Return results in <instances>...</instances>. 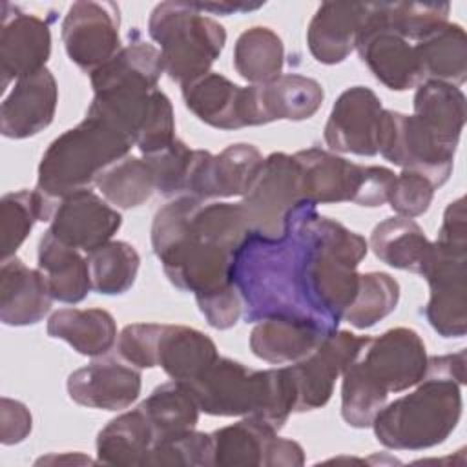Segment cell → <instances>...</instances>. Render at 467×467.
Masks as SVG:
<instances>
[{"label":"cell","mask_w":467,"mask_h":467,"mask_svg":"<svg viewBox=\"0 0 467 467\" xmlns=\"http://www.w3.org/2000/svg\"><path fill=\"white\" fill-rule=\"evenodd\" d=\"M370 248L385 265L421 274L431 241L410 217H389L378 223L370 234Z\"/></svg>","instance_id":"obj_33"},{"label":"cell","mask_w":467,"mask_h":467,"mask_svg":"<svg viewBox=\"0 0 467 467\" xmlns=\"http://www.w3.org/2000/svg\"><path fill=\"white\" fill-rule=\"evenodd\" d=\"M389 392L381 389L358 363L343 372L341 381V416L347 425L356 429L370 427L378 412L385 407Z\"/></svg>","instance_id":"obj_42"},{"label":"cell","mask_w":467,"mask_h":467,"mask_svg":"<svg viewBox=\"0 0 467 467\" xmlns=\"http://www.w3.org/2000/svg\"><path fill=\"white\" fill-rule=\"evenodd\" d=\"M139 407L153 429L155 441L195 429L201 412L188 385L175 379L159 385Z\"/></svg>","instance_id":"obj_36"},{"label":"cell","mask_w":467,"mask_h":467,"mask_svg":"<svg viewBox=\"0 0 467 467\" xmlns=\"http://www.w3.org/2000/svg\"><path fill=\"white\" fill-rule=\"evenodd\" d=\"M416 60L425 80L462 86L467 78V36L460 24L447 22L414 44Z\"/></svg>","instance_id":"obj_32"},{"label":"cell","mask_w":467,"mask_h":467,"mask_svg":"<svg viewBox=\"0 0 467 467\" xmlns=\"http://www.w3.org/2000/svg\"><path fill=\"white\" fill-rule=\"evenodd\" d=\"M465 199L452 201L431 241L421 275L431 296L425 317L441 337H463L467 330V224Z\"/></svg>","instance_id":"obj_7"},{"label":"cell","mask_w":467,"mask_h":467,"mask_svg":"<svg viewBox=\"0 0 467 467\" xmlns=\"http://www.w3.org/2000/svg\"><path fill=\"white\" fill-rule=\"evenodd\" d=\"M102 197L120 210L144 204L155 192V181L150 164L144 159L126 155L109 164L95 181Z\"/></svg>","instance_id":"obj_39"},{"label":"cell","mask_w":467,"mask_h":467,"mask_svg":"<svg viewBox=\"0 0 467 467\" xmlns=\"http://www.w3.org/2000/svg\"><path fill=\"white\" fill-rule=\"evenodd\" d=\"M184 106L204 124L217 130L252 126L248 88L237 86L221 73H208L182 86Z\"/></svg>","instance_id":"obj_24"},{"label":"cell","mask_w":467,"mask_h":467,"mask_svg":"<svg viewBox=\"0 0 467 467\" xmlns=\"http://www.w3.org/2000/svg\"><path fill=\"white\" fill-rule=\"evenodd\" d=\"M285 46L275 31L255 26L243 31L234 47V67L250 84H266L283 75Z\"/></svg>","instance_id":"obj_38"},{"label":"cell","mask_w":467,"mask_h":467,"mask_svg":"<svg viewBox=\"0 0 467 467\" xmlns=\"http://www.w3.org/2000/svg\"><path fill=\"white\" fill-rule=\"evenodd\" d=\"M162 73L161 49L144 40H131L109 62L93 71L89 78L93 91L113 88L157 89Z\"/></svg>","instance_id":"obj_30"},{"label":"cell","mask_w":467,"mask_h":467,"mask_svg":"<svg viewBox=\"0 0 467 467\" xmlns=\"http://www.w3.org/2000/svg\"><path fill=\"white\" fill-rule=\"evenodd\" d=\"M296 208L288 217L283 235L265 237L248 234L234 254L230 277L248 323L266 317H303L328 327L312 310L305 294V246ZM328 328L334 330L332 327Z\"/></svg>","instance_id":"obj_2"},{"label":"cell","mask_w":467,"mask_h":467,"mask_svg":"<svg viewBox=\"0 0 467 467\" xmlns=\"http://www.w3.org/2000/svg\"><path fill=\"white\" fill-rule=\"evenodd\" d=\"M434 190L436 188L423 175L403 170L396 175L387 202L398 215L412 219L429 210Z\"/></svg>","instance_id":"obj_46"},{"label":"cell","mask_w":467,"mask_h":467,"mask_svg":"<svg viewBox=\"0 0 467 467\" xmlns=\"http://www.w3.org/2000/svg\"><path fill=\"white\" fill-rule=\"evenodd\" d=\"M58 86L44 67L15 82L0 108V130L7 139H27L44 131L55 117Z\"/></svg>","instance_id":"obj_20"},{"label":"cell","mask_w":467,"mask_h":467,"mask_svg":"<svg viewBox=\"0 0 467 467\" xmlns=\"http://www.w3.org/2000/svg\"><path fill=\"white\" fill-rule=\"evenodd\" d=\"M131 146L128 135L86 115L82 122L58 135L44 151L36 190L57 202L73 192L89 190L102 170L126 157Z\"/></svg>","instance_id":"obj_6"},{"label":"cell","mask_w":467,"mask_h":467,"mask_svg":"<svg viewBox=\"0 0 467 467\" xmlns=\"http://www.w3.org/2000/svg\"><path fill=\"white\" fill-rule=\"evenodd\" d=\"M447 2H381L385 26L405 38L420 42L449 22Z\"/></svg>","instance_id":"obj_43"},{"label":"cell","mask_w":467,"mask_h":467,"mask_svg":"<svg viewBox=\"0 0 467 467\" xmlns=\"http://www.w3.org/2000/svg\"><path fill=\"white\" fill-rule=\"evenodd\" d=\"M47 334L89 358L109 352L119 337L113 316L102 308H60L47 319Z\"/></svg>","instance_id":"obj_29"},{"label":"cell","mask_w":467,"mask_h":467,"mask_svg":"<svg viewBox=\"0 0 467 467\" xmlns=\"http://www.w3.org/2000/svg\"><path fill=\"white\" fill-rule=\"evenodd\" d=\"M368 336H356L348 330H336L303 359L290 363L296 389V412L321 409L334 392L336 379L359 358Z\"/></svg>","instance_id":"obj_11"},{"label":"cell","mask_w":467,"mask_h":467,"mask_svg":"<svg viewBox=\"0 0 467 467\" xmlns=\"http://www.w3.org/2000/svg\"><path fill=\"white\" fill-rule=\"evenodd\" d=\"M195 9L201 13L210 11L213 15H235V13H244V11H254L259 9L263 4H248V2H192Z\"/></svg>","instance_id":"obj_52"},{"label":"cell","mask_w":467,"mask_h":467,"mask_svg":"<svg viewBox=\"0 0 467 467\" xmlns=\"http://www.w3.org/2000/svg\"><path fill=\"white\" fill-rule=\"evenodd\" d=\"M186 385L210 416H252L279 431L296 412V389L286 367L255 370L219 356Z\"/></svg>","instance_id":"obj_5"},{"label":"cell","mask_w":467,"mask_h":467,"mask_svg":"<svg viewBox=\"0 0 467 467\" xmlns=\"http://www.w3.org/2000/svg\"><path fill=\"white\" fill-rule=\"evenodd\" d=\"M254 126L274 120H306L317 113L325 93L317 80L303 75H279L266 84H250Z\"/></svg>","instance_id":"obj_21"},{"label":"cell","mask_w":467,"mask_h":467,"mask_svg":"<svg viewBox=\"0 0 467 467\" xmlns=\"http://www.w3.org/2000/svg\"><path fill=\"white\" fill-rule=\"evenodd\" d=\"M57 201L42 192L18 190L5 193L0 201V250L2 259L13 257L26 241L35 223L51 221Z\"/></svg>","instance_id":"obj_37"},{"label":"cell","mask_w":467,"mask_h":467,"mask_svg":"<svg viewBox=\"0 0 467 467\" xmlns=\"http://www.w3.org/2000/svg\"><path fill=\"white\" fill-rule=\"evenodd\" d=\"M210 434L213 441V465L265 467L270 443L277 436V431L257 418L246 416Z\"/></svg>","instance_id":"obj_34"},{"label":"cell","mask_w":467,"mask_h":467,"mask_svg":"<svg viewBox=\"0 0 467 467\" xmlns=\"http://www.w3.org/2000/svg\"><path fill=\"white\" fill-rule=\"evenodd\" d=\"M201 314L206 317L208 325L217 328V330H226L232 328L239 317L243 316V305H241V297L232 285L219 288L215 292L204 294L195 297Z\"/></svg>","instance_id":"obj_48"},{"label":"cell","mask_w":467,"mask_h":467,"mask_svg":"<svg viewBox=\"0 0 467 467\" xmlns=\"http://www.w3.org/2000/svg\"><path fill=\"white\" fill-rule=\"evenodd\" d=\"M33 427L29 409L16 400L2 398L0 401V441L4 445H15L27 438Z\"/></svg>","instance_id":"obj_50"},{"label":"cell","mask_w":467,"mask_h":467,"mask_svg":"<svg viewBox=\"0 0 467 467\" xmlns=\"http://www.w3.org/2000/svg\"><path fill=\"white\" fill-rule=\"evenodd\" d=\"M148 33L161 46L164 73L181 88L208 75L226 44L224 27L192 2L157 4Z\"/></svg>","instance_id":"obj_8"},{"label":"cell","mask_w":467,"mask_h":467,"mask_svg":"<svg viewBox=\"0 0 467 467\" xmlns=\"http://www.w3.org/2000/svg\"><path fill=\"white\" fill-rule=\"evenodd\" d=\"M219 358L215 343L201 330L184 325H161L155 367L175 381H192Z\"/></svg>","instance_id":"obj_27"},{"label":"cell","mask_w":467,"mask_h":467,"mask_svg":"<svg viewBox=\"0 0 467 467\" xmlns=\"http://www.w3.org/2000/svg\"><path fill=\"white\" fill-rule=\"evenodd\" d=\"M328 327L303 317H266L250 334L254 356L274 365L296 363L306 358L328 334Z\"/></svg>","instance_id":"obj_26"},{"label":"cell","mask_w":467,"mask_h":467,"mask_svg":"<svg viewBox=\"0 0 467 467\" xmlns=\"http://www.w3.org/2000/svg\"><path fill=\"white\" fill-rule=\"evenodd\" d=\"M53 296L46 277L16 255L2 259L0 266V319L9 327L35 325L51 310Z\"/></svg>","instance_id":"obj_25"},{"label":"cell","mask_w":467,"mask_h":467,"mask_svg":"<svg viewBox=\"0 0 467 467\" xmlns=\"http://www.w3.org/2000/svg\"><path fill=\"white\" fill-rule=\"evenodd\" d=\"M383 106L365 86L345 89L332 106L323 139L332 151L372 157L378 153Z\"/></svg>","instance_id":"obj_16"},{"label":"cell","mask_w":467,"mask_h":467,"mask_svg":"<svg viewBox=\"0 0 467 467\" xmlns=\"http://www.w3.org/2000/svg\"><path fill=\"white\" fill-rule=\"evenodd\" d=\"M400 301L398 281L385 272L359 274L358 292L343 319L354 328L365 330L392 314Z\"/></svg>","instance_id":"obj_41"},{"label":"cell","mask_w":467,"mask_h":467,"mask_svg":"<svg viewBox=\"0 0 467 467\" xmlns=\"http://www.w3.org/2000/svg\"><path fill=\"white\" fill-rule=\"evenodd\" d=\"M193 159V150H190L181 139H175L164 150L146 155L144 161L150 164L155 190L164 197H179L186 192V181Z\"/></svg>","instance_id":"obj_45"},{"label":"cell","mask_w":467,"mask_h":467,"mask_svg":"<svg viewBox=\"0 0 467 467\" xmlns=\"http://www.w3.org/2000/svg\"><path fill=\"white\" fill-rule=\"evenodd\" d=\"M248 235L241 204L179 195L153 217L151 246L171 285L195 297L232 285V263Z\"/></svg>","instance_id":"obj_1"},{"label":"cell","mask_w":467,"mask_h":467,"mask_svg":"<svg viewBox=\"0 0 467 467\" xmlns=\"http://www.w3.org/2000/svg\"><path fill=\"white\" fill-rule=\"evenodd\" d=\"M159 328V323L126 325L117 337L119 356L137 368H153Z\"/></svg>","instance_id":"obj_47"},{"label":"cell","mask_w":467,"mask_h":467,"mask_svg":"<svg viewBox=\"0 0 467 467\" xmlns=\"http://www.w3.org/2000/svg\"><path fill=\"white\" fill-rule=\"evenodd\" d=\"M303 463H305V451L297 441L286 440L281 436H275L272 440L265 467H297Z\"/></svg>","instance_id":"obj_51"},{"label":"cell","mask_w":467,"mask_h":467,"mask_svg":"<svg viewBox=\"0 0 467 467\" xmlns=\"http://www.w3.org/2000/svg\"><path fill=\"white\" fill-rule=\"evenodd\" d=\"M299 168L301 195L310 204L352 202L363 164L350 162L332 151L308 148L294 153Z\"/></svg>","instance_id":"obj_22"},{"label":"cell","mask_w":467,"mask_h":467,"mask_svg":"<svg viewBox=\"0 0 467 467\" xmlns=\"http://www.w3.org/2000/svg\"><path fill=\"white\" fill-rule=\"evenodd\" d=\"M427 359L420 334L407 327H396L378 337H368L358 363L390 394L416 387L427 372Z\"/></svg>","instance_id":"obj_14"},{"label":"cell","mask_w":467,"mask_h":467,"mask_svg":"<svg viewBox=\"0 0 467 467\" xmlns=\"http://www.w3.org/2000/svg\"><path fill=\"white\" fill-rule=\"evenodd\" d=\"M119 27L117 4L75 2L62 20V42L67 58L91 75L120 51Z\"/></svg>","instance_id":"obj_12"},{"label":"cell","mask_w":467,"mask_h":467,"mask_svg":"<svg viewBox=\"0 0 467 467\" xmlns=\"http://www.w3.org/2000/svg\"><path fill=\"white\" fill-rule=\"evenodd\" d=\"M265 157L248 142H237L213 155L206 150H193L184 195L199 201L244 197L252 188Z\"/></svg>","instance_id":"obj_13"},{"label":"cell","mask_w":467,"mask_h":467,"mask_svg":"<svg viewBox=\"0 0 467 467\" xmlns=\"http://www.w3.org/2000/svg\"><path fill=\"white\" fill-rule=\"evenodd\" d=\"M456 148L416 115L383 109L378 153L394 166L423 175L434 188L449 181Z\"/></svg>","instance_id":"obj_9"},{"label":"cell","mask_w":467,"mask_h":467,"mask_svg":"<svg viewBox=\"0 0 467 467\" xmlns=\"http://www.w3.org/2000/svg\"><path fill=\"white\" fill-rule=\"evenodd\" d=\"M303 237V283L312 310L337 330L359 285L358 266L368 252L363 235L341 223L319 215L316 204L303 201L296 208Z\"/></svg>","instance_id":"obj_4"},{"label":"cell","mask_w":467,"mask_h":467,"mask_svg":"<svg viewBox=\"0 0 467 467\" xmlns=\"http://www.w3.org/2000/svg\"><path fill=\"white\" fill-rule=\"evenodd\" d=\"M465 383V350L431 356L416 390L385 405L372 421L383 447L423 451L443 443L462 418Z\"/></svg>","instance_id":"obj_3"},{"label":"cell","mask_w":467,"mask_h":467,"mask_svg":"<svg viewBox=\"0 0 467 467\" xmlns=\"http://www.w3.org/2000/svg\"><path fill=\"white\" fill-rule=\"evenodd\" d=\"M120 224L117 208L91 190H78L58 201L47 230L58 241L89 254L111 241Z\"/></svg>","instance_id":"obj_18"},{"label":"cell","mask_w":467,"mask_h":467,"mask_svg":"<svg viewBox=\"0 0 467 467\" xmlns=\"http://www.w3.org/2000/svg\"><path fill=\"white\" fill-rule=\"evenodd\" d=\"M91 286L104 296L128 292L137 277L140 257L137 250L124 241H108L88 254Z\"/></svg>","instance_id":"obj_40"},{"label":"cell","mask_w":467,"mask_h":467,"mask_svg":"<svg viewBox=\"0 0 467 467\" xmlns=\"http://www.w3.org/2000/svg\"><path fill=\"white\" fill-rule=\"evenodd\" d=\"M69 398L89 409L122 410L140 394L142 378L137 367L113 358H99L67 378Z\"/></svg>","instance_id":"obj_19"},{"label":"cell","mask_w":467,"mask_h":467,"mask_svg":"<svg viewBox=\"0 0 467 467\" xmlns=\"http://www.w3.org/2000/svg\"><path fill=\"white\" fill-rule=\"evenodd\" d=\"M396 173L385 166H363V173L358 184L354 204L376 208L389 201V193Z\"/></svg>","instance_id":"obj_49"},{"label":"cell","mask_w":467,"mask_h":467,"mask_svg":"<svg viewBox=\"0 0 467 467\" xmlns=\"http://www.w3.org/2000/svg\"><path fill=\"white\" fill-rule=\"evenodd\" d=\"M414 113L443 140L456 144L465 124V95L458 86L425 80L416 88L412 100Z\"/></svg>","instance_id":"obj_35"},{"label":"cell","mask_w":467,"mask_h":467,"mask_svg":"<svg viewBox=\"0 0 467 467\" xmlns=\"http://www.w3.org/2000/svg\"><path fill=\"white\" fill-rule=\"evenodd\" d=\"M356 49L370 73L392 91L418 88L423 82L414 46L385 26L381 2L370 4Z\"/></svg>","instance_id":"obj_15"},{"label":"cell","mask_w":467,"mask_h":467,"mask_svg":"<svg viewBox=\"0 0 467 467\" xmlns=\"http://www.w3.org/2000/svg\"><path fill=\"white\" fill-rule=\"evenodd\" d=\"M368 7L370 4L323 2L306 29L310 55L328 66L343 62L356 49Z\"/></svg>","instance_id":"obj_23"},{"label":"cell","mask_w":467,"mask_h":467,"mask_svg":"<svg viewBox=\"0 0 467 467\" xmlns=\"http://www.w3.org/2000/svg\"><path fill=\"white\" fill-rule=\"evenodd\" d=\"M299 202H303V195L297 162L294 155L275 151L265 157L252 188L239 204L248 234L279 237Z\"/></svg>","instance_id":"obj_10"},{"label":"cell","mask_w":467,"mask_h":467,"mask_svg":"<svg viewBox=\"0 0 467 467\" xmlns=\"http://www.w3.org/2000/svg\"><path fill=\"white\" fill-rule=\"evenodd\" d=\"M93 463L88 456L80 452H66V454H49L46 458L36 460V463Z\"/></svg>","instance_id":"obj_53"},{"label":"cell","mask_w":467,"mask_h":467,"mask_svg":"<svg viewBox=\"0 0 467 467\" xmlns=\"http://www.w3.org/2000/svg\"><path fill=\"white\" fill-rule=\"evenodd\" d=\"M146 467L162 465H190L208 467L213 465V441L210 432H199L195 429L177 436L157 440L146 460Z\"/></svg>","instance_id":"obj_44"},{"label":"cell","mask_w":467,"mask_h":467,"mask_svg":"<svg viewBox=\"0 0 467 467\" xmlns=\"http://www.w3.org/2000/svg\"><path fill=\"white\" fill-rule=\"evenodd\" d=\"M38 270L46 277L53 299L60 303H80L93 288L88 259L49 230L38 243Z\"/></svg>","instance_id":"obj_28"},{"label":"cell","mask_w":467,"mask_h":467,"mask_svg":"<svg viewBox=\"0 0 467 467\" xmlns=\"http://www.w3.org/2000/svg\"><path fill=\"white\" fill-rule=\"evenodd\" d=\"M51 55V31L46 20L4 2L0 26L2 89L9 82L35 75L46 67Z\"/></svg>","instance_id":"obj_17"},{"label":"cell","mask_w":467,"mask_h":467,"mask_svg":"<svg viewBox=\"0 0 467 467\" xmlns=\"http://www.w3.org/2000/svg\"><path fill=\"white\" fill-rule=\"evenodd\" d=\"M155 441L153 429L140 407L113 418L97 436V462L104 465H144Z\"/></svg>","instance_id":"obj_31"}]
</instances>
